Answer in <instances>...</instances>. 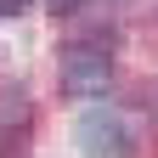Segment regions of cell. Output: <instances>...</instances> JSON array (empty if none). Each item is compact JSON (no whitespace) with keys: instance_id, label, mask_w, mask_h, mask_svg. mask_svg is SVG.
Here are the masks:
<instances>
[{"instance_id":"cell-2","label":"cell","mask_w":158,"mask_h":158,"mask_svg":"<svg viewBox=\"0 0 158 158\" xmlns=\"http://www.w3.org/2000/svg\"><path fill=\"white\" fill-rule=\"evenodd\" d=\"M73 152H79V158H135V135H130V124H124L118 113L90 107V113L73 124Z\"/></svg>"},{"instance_id":"cell-1","label":"cell","mask_w":158,"mask_h":158,"mask_svg":"<svg viewBox=\"0 0 158 158\" xmlns=\"http://www.w3.org/2000/svg\"><path fill=\"white\" fill-rule=\"evenodd\" d=\"M56 79H62L68 96H107L113 90V40H73L62 45V62H56Z\"/></svg>"},{"instance_id":"cell-3","label":"cell","mask_w":158,"mask_h":158,"mask_svg":"<svg viewBox=\"0 0 158 158\" xmlns=\"http://www.w3.org/2000/svg\"><path fill=\"white\" fill-rule=\"evenodd\" d=\"M28 124V96L23 85H0V135H17Z\"/></svg>"},{"instance_id":"cell-4","label":"cell","mask_w":158,"mask_h":158,"mask_svg":"<svg viewBox=\"0 0 158 158\" xmlns=\"http://www.w3.org/2000/svg\"><path fill=\"white\" fill-rule=\"evenodd\" d=\"M45 6H51V11H56V17H73V11H79V6H85V0H45Z\"/></svg>"},{"instance_id":"cell-5","label":"cell","mask_w":158,"mask_h":158,"mask_svg":"<svg viewBox=\"0 0 158 158\" xmlns=\"http://www.w3.org/2000/svg\"><path fill=\"white\" fill-rule=\"evenodd\" d=\"M28 6H34V0H0V11H6V17H23Z\"/></svg>"}]
</instances>
